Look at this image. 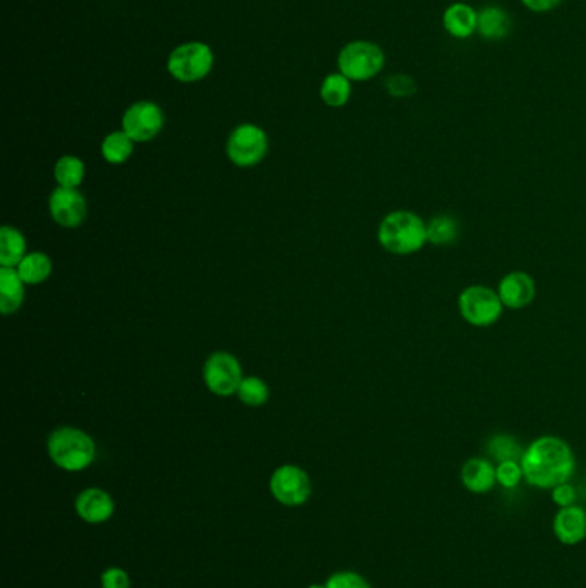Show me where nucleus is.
<instances>
[{
    "label": "nucleus",
    "instance_id": "obj_19",
    "mask_svg": "<svg viewBox=\"0 0 586 588\" xmlns=\"http://www.w3.org/2000/svg\"><path fill=\"white\" fill-rule=\"evenodd\" d=\"M26 239L16 227L4 226L0 229V265L18 267L26 257Z\"/></svg>",
    "mask_w": 586,
    "mask_h": 588
},
{
    "label": "nucleus",
    "instance_id": "obj_6",
    "mask_svg": "<svg viewBox=\"0 0 586 588\" xmlns=\"http://www.w3.org/2000/svg\"><path fill=\"white\" fill-rule=\"evenodd\" d=\"M212 66H214V54L208 45L200 42L179 45L167 62L169 73L183 83L202 80L210 73Z\"/></svg>",
    "mask_w": 586,
    "mask_h": 588
},
{
    "label": "nucleus",
    "instance_id": "obj_11",
    "mask_svg": "<svg viewBox=\"0 0 586 588\" xmlns=\"http://www.w3.org/2000/svg\"><path fill=\"white\" fill-rule=\"evenodd\" d=\"M49 210L52 219L61 227H80L86 217V200L78 188H55L50 195Z\"/></svg>",
    "mask_w": 586,
    "mask_h": 588
},
{
    "label": "nucleus",
    "instance_id": "obj_25",
    "mask_svg": "<svg viewBox=\"0 0 586 588\" xmlns=\"http://www.w3.org/2000/svg\"><path fill=\"white\" fill-rule=\"evenodd\" d=\"M269 396V386L262 379L255 377V375L245 377V379L241 380V384H239L238 398L246 406L257 408V406L265 405L269 401Z\"/></svg>",
    "mask_w": 586,
    "mask_h": 588
},
{
    "label": "nucleus",
    "instance_id": "obj_8",
    "mask_svg": "<svg viewBox=\"0 0 586 588\" xmlns=\"http://www.w3.org/2000/svg\"><path fill=\"white\" fill-rule=\"evenodd\" d=\"M226 150L234 166H257L269 152V140L262 128L255 124H241L229 136Z\"/></svg>",
    "mask_w": 586,
    "mask_h": 588
},
{
    "label": "nucleus",
    "instance_id": "obj_30",
    "mask_svg": "<svg viewBox=\"0 0 586 588\" xmlns=\"http://www.w3.org/2000/svg\"><path fill=\"white\" fill-rule=\"evenodd\" d=\"M102 588H131V578L123 568H109L100 576Z\"/></svg>",
    "mask_w": 586,
    "mask_h": 588
},
{
    "label": "nucleus",
    "instance_id": "obj_18",
    "mask_svg": "<svg viewBox=\"0 0 586 588\" xmlns=\"http://www.w3.org/2000/svg\"><path fill=\"white\" fill-rule=\"evenodd\" d=\"M511 16L507 14L506 9L499 6L483 7L478 11V28L480 37L490 42H499L504 40L511 33Z\"/></svg>",
    "mask_w": 586,
    "mask_h": 588
},
{
    "label": "nucleus",
    "instance_id": "obj_5",
    "mask_svg": "<svg viewBox=\"0 0 586 588\" xmlns=\"http://www.w3.org/2000/svg\"><path fill=\"white\" fill-rule=\"evenodd\" d=\"M459 313L473 327H490L501 319L502 305L499 293L487 286H468L459 294Z\"/></svg>",
    "mask_w": 586,
    "mask_h": 588
},
{
    "label": "nucleus",
    "instance_id": "obj_23",
    "mask_svg": "<svg viewBox=\"0 0 586 588\" xmlns=\"http://www.w3.org/2000/svg\"><path fill=\"white\" fill-rule=\"evenodd\" d=\"M54 178L62 188H78L85 179V164L74 155H64L57 160Z\"/></svg>",
    "mask_w": 586,
    "mask_h": 588
},
{
    "label": "nucleus",
    "instance_id": "obj_17",
    "mask_svg": "<svg viewBox=\"0 0 586 588\" xmlns=\"http://www.w3.org/2000/svg\"><path fill=\"white\" fill-rule=\"evenodd\" d=\"M25 281L14 267H0V312L13 315L25 301Z\"/></svg>",
    "mask_w": 586,
    "mask_h": 588
},
{
    "label": "nucleus",
    "instance_id": "obj_28",
    "mask_svg": "<svg viewBox=\"0 0 586 588\" xmlns=\"http://www.w3.org/2000/svg\"><path fill=\"white\" fill-rule=\"evenodd\" d=\"M385 90L391 97L408 98L418 92V85L415 78H411L408 74H392L385 80Z\"/></svg>",
    "mask_w": 586,
    "mask_h": 588
},
{
    "label": "nucleus",
    "instance_id": "obj_26",
    "mask_svg": "<svg viewBox=\"0 0 586 588\" xmlns=\"http://www.w3.org/2000/svg\"><path fill=\"white\" fill-rule=\"evenodd\" d=\"M525 449L519 448L511 435H495L489 442V454L497 463L502 461H521Z\"/></svg>",
    "mask_w": 586,
    "mask_h": 588
},
{
    "label": "nucleus",
    "instance_id": "obj_22",
    "mask_svg": "<svg viewBox=\"0 0 586 588\" xmlns=\"http://www.w3.org/2000/svg\"><path fill=\"white\" fill-rule=\"evenodd\" d=\"M428 243L435 246H449L459 238V224L452 215H437L427 222Z\"/></svg>",
    "mask_w": 586,
    "mask_h": 588
},
{
    "label": "nucleus",
    "instance_id": "obj_9",
    "mask_svg": "<svg viewBox=\"0 0 586 588\" xmlns=\"http://www.w3.org/2000/svg\"><path fill=\"white\" fill-rule=\"evenodd\" d=\"M243 377V368L236 356L226 351H217L208 356L203 365V380L207 384L208 391L214 392L220 398H229L232 394H238L239 384Z\"/></svg>",
    "mask_w": 586,
    "mask_h": 588
},
{
    "label": "nucleus",
    "instance_id": "obj_33",
    "mask_svg": "<svg viewBox=\"0 0 586 588\" xmlns=\"http://www.w3.org/2000/svg\"><path fill=\"white\" fill-rule=\"evenodd\" d=\"M308 588H327V585H317V583H315V585H310Z\"/></svg>",
    "mask_w": 586,
    "mask_h": 588
},
{
    "label": "nucleus",
    "instance_id": "obj_24",
    "mask_svg": "<svg viewBox=\"0 0 586 588\" xmlns=\"http://www.w3.org/2000/svg\"><path fill=\"white\" fill-rule=\"evenodd\" d=\"M320 95L329 107H342L348 104L351 97V85L348 78L344 74H330L325 78Z\"/></svg>",
    "mask_w": 586,
    "mask_h": 588
},
{
    "label": "nucleus",
    "instance_id": "obj_1",
    "mask_svg": "<svg viewBox=\"0 0 586 588\" xmlns=\"http://www.w3.org/2000/svg\"><path fill=\"white\" fill-rule=\"evenodd\" d=\"M525 480L537 489L552 490L569 482L576 470V458L568 442L556 435H542L521 456Z\"/></svg>",
    "mask_w": 586,
    "mask_h": 588
},
{
    "label": "nucleus",
    "instance_id": "obj_2",
    "mask_svg": "<svg viewBox=\"0 0 586 588\" xmlns=\"http://www.w3.org/2000/svg\"><path fill=\"white\" fill-rule=\"evenodd\" d=\"M377 238L385 252L399 257L413 255L428 243L427 222L415 212L396 210L380 222Z\"/></svg>",
    "mask_w": 586,
    "mask_h": 588
},
{
    "label": "nucleus",
    "instance_id": "obj_31",
    "mask_svg": "<svg viewBox=\"0 0 586 588\" xmlns=\"http://www.w3.org/2000/svg\"><path fill=\"white\" fill-rule=\"evenodd\" d=\"M550 497H552V503L556 504L557 508H568L576 504V489L574 485L569 482L557 485L554 489L550 490Z\"/></svg>",
    "mask_w": 586,
    "mask_h": 588
},
{
    "label": "nucleus",
    "instance_id": "obj_7",
    "mask_svg": "<svg viewBox=\"0 0 586 588\" xmlns=\"http://www.w3.org/2000/svg\"><path fill=\"white\" fill-rule=\"evenodd\" d=\"M270 494L277 503L296 508L308 503L312 496V480L296 465H282L270 477Z\"/></svg>",
    "mask_w": 586,
    "mask_h": 588
},
{
    "label": "nucleus",
    "instance_id": "obj_12",
    "mask_svg": "<svg viewBox=\"0 0 586 588\" xmlns=\"http://www.w3.org/2000/svg\"><path fill=\"white\" fill-rule=\"evenodd\" d=\"M497 293H499L504 308L523 310L528 305H532L535 300L537 284L530 274H526L523 270H514V272H509L507 276L502 277Z\"/></svg>",
    "mask_w": 586,
    "mask_h": 588
},
{
    "label": "nucleus",
    "instance_id": "obj_32",
    "mask_svg": "<svg viewBox=\"0 0 586 588\" xmlns=\"http://www.w3.org/2000/svg\"><path fill=\"white\" fill-rule=\"evenodd\" d=\"M521 2L532 13H549L557 6H561L562 0H521Z\"/></svg>",
    "mask_w": 586,
    "mask_h": 588
},
{
    "label": "nucleus",
    "instance_id": "obj_15",
    "mask_svg": "<svg viewBox=\"0 0 586 588\" xmlns=\"http://www.w3.org/2000/svg\"><path fill=\"white\" fill-rule=\"evenodd\" d=\"M461 484L471 494H489L497 485L494 463L487 458H470L461 468Z\"/></svg>",
    "mask_w": 586,
    "mask_h": 588
},
{
    "label": "nucleus",
    "instance_id": "obj_4",
    "mask_svg": "<svg viewBox=\"0 0 586 588\" xmlns=\"http://www.w3.org/2000/svg\"><path fill=\"white\" fill-rule=\"evenodd\" d=\"M385 54L377 43L351 42L339 54V69L348 80L367 81L384 69Z\"/></svg>",
    "mask_w": 586,
    "mask_h": 588
},
{
    "label": "nucleus",
    "instance_id": "obj_27",
    "mask_svg": "<svg viewBox=\"0 0 586 588\" xmlns=\"http://www.w3.org/2000/svg\"><path fill=\"white\" fill-rule=\"evenodd\" d=\"M495 472H497V484L502 485L504 489H516L525 480V473H523L521 461H502V463H497L495 465Z\"/></svg>",
    "mask_w": 586,
    "mask_h": 588
},
{
    "label": "nucleus",
    "instance_id": "obj_3",
    "mask_svg": "<svg viewBox=\"0 0 586 588\" xmlns=\"http://www.w3.org/2000/svg\"><path fill=\"white\" fill-rule=\"evenodd\" d=\"M50 460L64 472H83L97 458V444L90 435L76 427H59L49 435Z\"/></svg>",
    "mask_w": 586,
    "mask_h": 588
},
{
    "label": "nucleus",
    "instance_id": "obj_13",
    "mask_svg": "<svg viewBox=\"0 0 586 588\" xmlns=\"http://www.w3.org/2000/svg\"><path fill=\"white\" fill-rule=\"evenodd\" d=\"M76 515L88 525H102L109 521L116 511V503L109 492L98 487L81 490L74 501Z\"/></svg>",
    "mask_w": 586,
    "mask_h": 588
},
{
    "label": "nucleus",
    "instance_id": "obj_21",
    "mask_svg": "<svg viewBox=\"0 0 586 588\" xmlns=\"http://www.w3.org/2000/svg\"><path fill=\"white\" fill-rule=\"evenodd\" d=\"M133 150H135V141L131 140L124 131L110 133L102 143V155L105 162H109L112 166L128 162L129 157L133 155Z\"/></svg>",
    "mask_w": 586,
    "mask_h": 588
},
{
    "label": "nucleus",
    "instance_id": "obj_14",
    "mask_svg": "<svg viewBox=\"0 0 586 588\" xmlns=\"http://www.w3.org/2000/svg\"><path fill=\"white\" fill-rule=\"evenodd\" d=\"M552 532L562 546H578L586 539V511L573 504L559 508L552 520Z\"/></svg>",
    "mask_w": 586,
    "mask_h": 588
},
{
    "label": "nucleus",
    "instance_id": "obj_16",
    "mask_svg": "<svg viewBox=\"0 0 586 588\" xmlns=\"http://www.w3.org/2000/svg\"><path fill=\"white\" fill-rule=\"evenodd\" d=\"M442 25L451 37L466 40L473 33H477L478 11H475L470 4L454 2L444 11Z\"/></svg>",
    "mask_w": 586,
    "mask_h": 588
},
{
    "label": "nucleus",
    "instance_id": "obj_29",
    "mask_svg": "<svg viewBox=\"0 0 586 588\" xmlns=\"http://www.w3.org/2000/svg\"><path fill=\"white\" fill-rule=\"evenodd\" d=\"M325 585L327 588H372L367 578L356 571H337L329 576Z\"/></svg>",
    "mask_w": 586,
    "mask_h": 588
},
{
    "label": "nucleus",
    "instance_id": "obj_20",
    "mask_svg": "<svg viewBox=\"0 0 586 588\" xmlns=\"http://www.w3.org/2000/svg\"><path fill=\"white\" fill-rule=\"evenodd\" d=\"M16 269L25 284L37 286V284L47 281L52 274V260L49 255L42 252L28 253Z\"/></svg>",
    "mask_w": 586,
    "mask_h": 588
},
{
    "label": "nucleus",
    "instance_id": "obj_10",
    "mask_svg": "<svg viewBox=\"0 0 586 588\" xmlns=\"http://www.w3.org/2000/svg\"><path fill=\"white\" fill-rule=\"evenodd\" d=\"M164 128V114L153 102H136L124 112L123 131L135 141L145 143L159 135Z\"/></svg>",
    "mask_w": 586,
    "mask_h": 588
}]
</instances>
